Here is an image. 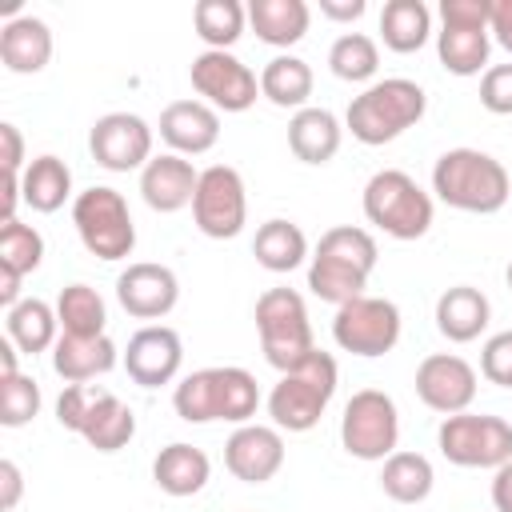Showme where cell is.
<instances>
[{
    "instance_id": "6da1fadb",
    "label": "cell",
    "mask_w": 512,
    "mask_h": 512,
    "mask_svg": "<svg viewBox=\"0 0 512 512\" xmlns=\"http://www.w3.org/2000/svg\"><path fill=\"white\" fill-rule=\"evenodd\" d=\"M376 260H380V248L368 228L336 224L316 240V248L308 256V288L320 300L340 308V304L364 296L368 276L376 272Z\"/></svg>"
},
{
    "instance_id": "7a4b0ae2",
    "label": "cell",
    "mask_w": 512,
    "mask_h": 512,
    "mask_svg": "<svg viewBox=\"0 0 512 512\" xmlns=\"http://www.w3.org/2000/svg\"><path fill=\"white\" fill-rule=\"evenodd\" d=\"M172 408L184 424L228 420V424L240 428V424H252V416L260 408V384L248 368H236V364L196 368L176 384Z\"/></svg>"
},
{
    "instance_id": "3957f363",
    "label": "cell",
    "mask_w": 512,
    "mask_h": 512,
    "mask_svg": "<svg viewBox=\"0 0 512 512\" xmlns=\"http://www.w3.org/2000/svg\"><path fill=\"white\" fill-rule=\"evenodd\" d=\"M432 192L440 204L472 216H492L512 196L508 168L480 148H448L432 168Z\"/></svg>"
},
{
    "instance_id": "277c9868",
    "label": "cell",
    "mask_w": 512,
    "mask_h": 512,
    "mask_svg": "<svg viewBox=\"0 0 512 512\" xmlns=\"http://www.w3.org/2000/svg\"><path fill=\"white\" fill-rule=\"evenodd\" d=\"M424 108H428V96L416 80L388 76V80L368 84L360 96H352V104L344 112V128L360 144L376 148V144H388V140L404 136L412 124H420Z\"/></svg>"
},
{
    "instance_id": "5b68a950",
    "label": "cell",
    "mask_w": 512,
    "mask_h": 512,
    "mask_svg": "<svg viewBox=\"0 0 512 512\" xmlns=\"http://www.w3.org/2000/svg\"><path fill=\"white\" fill-rule=\"evenodd\" d=\"M336 380H340V368H336L332 352H320V348L308 360H300L296 368L280 372V380L268 392L272 424L280 432H312L336 396Z\"/></svg>"
},
{
    "instance_id": "8992f818",
    "label": "cell",
    "mask_w": 512,
    "mask_h": 512,
    "mask_svg": "<svg viewBox=\"0 0 512 512\" xmlns=\"http://www.w3.org/2000/svg\"><path fill=\"white\" fill-rule=\"evenodd\" d=\"M364 220L392 240H420L432 228V196L400 168H380L364 184Z\"/></svg>"
},
{
    "instance_id": "52a82bcc",
    "label": "cell",
    "mask_w": 512,
    "mask_h": 512,
    "mask_svg": "<svg viewBox=\"0 0 512 512\" xmlns=\"http://www.w3.org/2000/svg\"><path fill=\"white\" fill-rule=\"evenodd\" d=\"M256 332H260V352L276 372L296 368L316 352L312 324L304 296L296 288H268L256 300Z\"/></svg>"
},
{
    "instance_id": "ba28073f",
    "label": "cell",
    "mask_w": 512,
    "mask_h": 512,
    "mask_svg": "<svg viewBox=\"0 0 512 512\" xmlns=\"http://www.w3.org/2000/svg\"><path fill=\"white\" fill-rule=\"evenodd\" d=\"M72 224H76L80 244L96 260H128L136 248V224H132L128 200L108 184H92V188L76 192Z\"/></svg>"
},
{
    "instance_id": "9c48e42d",
    "label": "cell",
    "mask_w": 512,
    "mask_h": 512,
    "mask_svg": "<svg viewBox=\"0 0 512 512\" xmlns=\"http://www.w3.org/2000/svg\"><path fill=\"white\" fill-rule=\"evenodd\" d=\"M440 456L456 468H500L512 460V424L488 412H456L444 416L436 432Z\"/></svg>"
},
{
    "instance_id": "30bf717a",
    "label": "cell",
    "mask_w": 512,
    "mask_h": 512,
    "mask_svg": "<svg viewBox=\"0 0 512 512\" xmlns=\"http://www.w3.org/2000/svg\"><path fill=\"white\" fill-rule=\"evenodd\" d=\"M400 440V412L396 400L380 388H360L344 404L340 416V444L356 460H388Z\"/></svg>"
},
{
    "instance_id": "8fae6325",
    "label": "cell",
    "mask_w": 512,
    "mask_h": 512,
    "mask_svg": "<svg viewBox=\"0 0 512 512\" xmlns=\"http://www.w3.org/2000/svg\"><path fill=\"white\" fill-rule=\"evenodd\" d=\"M332 340L352 356H384L400 340V308L384 296H356L336 308Z\"/></svg>"
},
{
    "instance_id": "7c38bea8",
    "label": "cell",
    "mask_w": 512,
    "mask_h": 512,
    "mask_svg": "<svg viewBox=\"0 0 512 512\" xmlns=\"http://www.w3.org/2000/svg\"><path fill=\"white\" fill-rule=\"evenodd\" d=\"M192 220L208 240H232L244 232L248 196H244V180L236 168L212 164L200 172V184L192 196Z\"/></svg>"
},
{
    "instance_id": "4fadbf2b",
    "label": "cell",
    "mask_w": 512,
    "mask_h": 512,
    "mask_svg": "<svg viewBox=\"0 0 512 512\" xmlns=\"http://www.w3.org/2000/svg\"><path fill=\"white\" fill-rule=\"evenodd\" d=\"M192 88L204 104H212L216 112H248L260 96V76L232 52H212L204 48L200 56H192Z\"/></svg>"
},
{
    "instance_id": "5bb4252c",
    "label": "cell",
    "mask_w": 512,
    "mask_h": 512,
    "mask_svg": "<svg viewBox=\"0 0 512 512\" xmlns=\"http://www.w3.org/2000/svg\"><path fill=\"white\" fill-rule=\"evenodd\" d=\"M92 160L108 172H132L152 160V128L136 112H104L88 132Z\"/></svg>"
},
{
    "instance_id": "9a60e30c",
    "label": "cell",
    "mask_w": 512,
    "mask_h": 512,
    "mask_svg": "<svg viewBox=\"0 0 512 512\" xmlns=\"http://www.w3.org/2000/svg\"><path fill=\"white\" fill-rule=\"evenodd\" d=\"M476 384V368L456 352H432L416 368V396L440 416L468 412V404L476 400Z\"/></svg>"
},
{
    "instance_id": "2e32d148",
    "label": "cell",
    "mask_w": 512,
    "mask_h": 512,
    "mask_svg": "<svg viewBox=\"0 0 512 512\" xmlns=\"http://www.w3.org/2000/svg\"><path fill=\"white\" fill-rule=\"evenodd\" d=\"M116 300L128 316L136 320H160L176 308L180 300V280L168 264H152V260H136L116 276Z\"/></svg>"
},
{
    "instance_id": "e0dca14e",
    "label": "cell",
    "mask_w": 512,
    "mask_h": 512,
    "mask_svg": "<svg viewBox=\"0 0 512 512\" xmlns=\"http://www.w3.org/2000/svg\"><path fill=\"white\" fill-rule=\"evenodd\" d=\"M224 468L244 484H268L284 468V436L276 424H240L224 440Z\"/></svg>"
},
{
    "instance_id": "ac0fdd59",
    "label": "cell",
    "mask_w": 512,
    "mask_h": 512,
    "mask_svg": "<svg viewBox=\"0 0 512 512\" xmlns=\"http://www.w3.org/2000/svg\"><path fill=\"white\" fill-rule=\"evenodd\" d=\"M184 360V344L176 336V328L168 324H148L140 332H132L128 348H124V372L140 384V388H160L172 384Z\"/></svg>"
},
{
    "instance_id": "d6986e66",
    "label": "cell",
    "mask_w": 512,
    "mask_h": 512,
    "mask_svg": "<svg viewBox=\"0 0 512 512\" xmlns=\"http://www.w3.org/2000/svg\"><path fill=\"white\" fill-rule=\"evenodd\" d=\"M196 184H200V172L192 168L188 156H176V152H160L140 168V196L152 212H164V216L188 208L196 196Z\"/></svg>"
},
{
    "instance_id": "ffe728a7",
    "label": "cell",
    "mask_w": 512,
    "mask_h": 512,
    "mask_svg": "<svg viewBox=\"0 0 512 512\" xmlns=\"http://www.w3.org/2000/svg\"><path fill=\"white\" fill-rule=\"evenodd\" d=\"M160 140L176 156H200L220 140V112L204 100H172L160 112Z\"/></svg>"
},
{
    "instance_id": "44dd1931",
    "label": "cell",
    "mask_w": 512,
    "mask_h": 512,
    "mask_svg": "<svg viewBox=\"0 0 512 512\" xmlns=\"http://www.w3.org/2000/svg\"><path fill=\"white\" fill-rule=\"evenodd\" d=\"M0 60L16 76H36L52 60V32L40 16H12L0 28Z\"/></svg>"
},
{
    "instance_id": "7402d4cb",
    "label": "cell",
    "mask_w": 512,
    "mask_h": 512,
    "mask_svg": "<svg viewBox=\"0 0 512 512\" xmlns=\"http://www.w3.org/2000/svg\"><path fill=\"white\" fill-rule=\"evenodd\" d=\"M120 364V348L108 336H64L52 348V368L68 384H88Z\"/></svg>"
},
{
    "instance_id": "603a6c76",
    "label": "cell",
    "mask_w": 512,
    "mask_h": 512,
    "mask_svg": "<svg viewBox=\"0 0 512 512\" xmlns=\"http://www.w3.org/2000/svg\"><path fill=\"white\" fill-rule=\"evenodd\" d=\"M488 320H492V304H488V296H484L480 288H472V284H456V288L440 292V300H436V328H440V336L452 340V344L476 340V336L488 328Z\"/></svg>"
},
{
    "instance_id": "cb8c5ba5",
    "label": "cell",
    "mask_w": 512,
    "mask_h": 512,
    "mask_svg": "<svg viewBox=\"0 0 512 512\" xmlns=\"http://www.w3.org/2000/svg\"><path fill=\"white\" fill-rule=\"evenodd\" d=\"M340 140H344V128L328 108L308 104V108L292 112V120H288V148L304 164H328L340 152Z\"/></svg>"
},
{
    "instance_id": "d4e9b609",
    "label": "cell",
    "mask_w": 512,
    "mask_h": 512,
    "mask_svg": "<svg viewBox=\"0 0 512 512\" xmlns=\"http://www.w3.org/2000/svg\"><path fill=\"white\" fill-rule=\"evenodd\" d=\"M208 476H212L208 456H204L200 448L184 444V440L160 448L156 460H152V480H156V488L168 492V496H176V500L196 496V492L208 484Z\"/></svg>"
},
{
    "instance_id": "484cf974",
    "label": "cell",
    "mask_w": 512,
    "mask_h": 512,
    "mask_svg": "<svg viewBox=\"0 0 512 512\" xmlns=\"http://www.w3.org/2000/svg\"><path fill=\"white\" fill-rule=\"evenodd\" d=\"M312 20V8L304 0H252L248 4V24L252 32L272 44V48H292L304 40Z\"/></svg>"
},
{
    "instance_id": "4316f807",
    "label": "cell",
    "mask_w": 512,
    "mask_h": 512,
    "mask_svg": "<svg viewBox=\"0 0 512 512\" xmlns=\"http://www.w3.org/2000/svg\"><path fill=\"white\" fill-rule=\"evenodd\" d=\"M80 436H84L96 452H120V448L136 436V416H132V408H128L116 392L96 388V400H92V408H88V416H84Z\"/></svg>"
},
{
    "instance_id": "83f0119b",
    "label": "cell",
    "mask_w": 512,
    "mask_h": 512,
    "mask_svg": "<svg viewBox=\"0 0 512 512\" xmlns=\"http://www.w3.org/2000/svg\"><path fill=\"white\" fill-rule=\"evenodd\" d=\"M20 196L32 212H60L72 196V168L52 152L28 160V168L20 172Z\"/></svg>"
},
{
    "instance_id": "f1b7e54d",
    "label": "cell",
    "mask_w": 512,
    "mask_h": 512,
    "mask_svg": "<svg viewBox=\"0 0 512 512\" xmlns=\"http://www.w3.org/2000/svg\"><path fill=\"white\" fill-rule=\"evenodd\" d=\"M432 36V12L424 0H388L380 8V40L384 48L408 56L420 52Z\"/></svg>"
},
{
    "instance_id": "f546056e",
    "label": "cell",
    "mask_w": 512,
    "mask_h": 512,
    "mask_svg": "<svg viewBox=\"0 0 512 512\" xmlns=\"http://www.w3.org/2000/svg\"><path fill=\"white\" fill-rule=\"evenodd\" d=\"M260 96L272 100L276 108H308V96H312V68L308 60L292 56V52H280L272 56L264 68H260Z\"/></svg>"
},
{
    "instance_id": "4dcf8cb0",
    "label": "cell",
    "mask_w": 512,
    "mask_h": 512,
    "mask_svg": "<svg viewBox=\"0 0 512 512\" xmlns=\"http://www.w3.org/2000/svg\"><path fill=\"white\" fill-rule=\"evenodd\" d=\"M4 328H8V340L24 352V356H36V352H48L56 348V332H60V320H56V308H48L44 300L36 296H24L16 308L4 312Z\"/></svg>"
},
{
    "instance_id": "1f68e13d",
    "label": "cell",
    "mask_w": 512,
    "mask_h": 512,
    "mask_svg": "<svg viewBox=\"0 0 512 512\" xmlns=\"http://www.w3.org/2000/svg\"><path fill=\"white\" fill-rule=\"evenodd\" d=\"M488 52H492V32L488 28H460L444 24L436 32V56L452 76H480L488 72Z\"/></svg>"
},
{
    "instance_id": "d6a6232c",
    "label": "cell",
    "mask_w": 512,
    "mask_h": 512,
    "mask_svg": "<svg viewBox=\"0 0 512 512\" xmlns=\"http://www.w3.org/2000/svg\"><path fill=\"white\" fill-rule=\"evenodd\" d=\"M252 256L260 268L268 272H292L308 260V236L300 232V224L292 220H264L256 228V240H252Z\"/></svg>"
},
{
    "instance_id": "836d02e7",
    "label": "cell",
    "mask_w": 512,
    "mask_h": 512,
    "mask_svg": "<svg viewBox=\"0 0 512 512\" xmlns=\"http://www.w3.org/2000/svg\"><path fill=\"white\" fill-rule=\"evenodd\" d=\"M432 484H436V472H432L428 456H420V452H400L396 448L384 460V468H380V488L396 504H420V500H428L432 496Z\"/></svg>"
},
{
    "instance_id": "e575fe53",
    "label": "cell",
    "mask_w": 512,
    "mask_h": 512,
    "mask_svg": "<svg viewBox=\"0 0 512 512\" xmlns=\"http://www.w3.org/2000/svg\"><path fill=\"white\" fill-rule=\"evenodd\" d=\"M244 20H248V8L240 0H200L192 8V28L212 52H228L244 36Z\"/></svg>"
},
{
    "instance_id": "d590c367",
    "label": "cell",
    "mask_w": 512,
    "mask_h": 512,
    "mask_svg": "<svg viewBox=\"0 0 512 512\" xmlns=\"http://www.w3.org/2000/svg\"><path fill=\"white\" fill-rule=\"evenodd\" d=\"M56 320H60V332H64V336H104L108 308H104V300H100L96 288H88V284H68V288L56 296Z\"/></svg>"
},
{
    "instance_id": "8d00e7d4",
    "label": "cell",
    "mask_w": 512,
    "mask_h": 512,
    "mask_svg": "<svg viewBox=\"0 0 512 512\" xmlns=\"http://www.w3.org/2000/svg\"><path fill=\"white\" fill-rule=\"evenodd\" d=\"M328 68H332L336 80L364 84V80H372L376 68H380V48H376V40L364 36V32H344V36H336L332 48H328Z\"/></svg>"
},
{
    "instance_id": "74e56055",
    "label": "cell",
    "mask_w": 512,
    "mask_h": 512,
    "mask_svg": "<svg viewBox=\"0 0 512 512\" xmlns=\"http://www.w3.org/2000/svg\"><path fill=\"white\" fill-rule=\"evenodd\" d=\"M40 260H44V236L32 224L4 220L0 224V268H8L16 276H28V272L40 268Z\"/></svg>"
},
{
    "instance_id": "f35d334b",
    "label": "cell",
    "mask_w": 512,
    "mask_h": 512,
    "mask_svg": "<svg viewBox=\"0 0 512 512\" xmlns=\"http://www.w3.org/2000/svg\"><path fill=\"white\" fill-rule=\"evenodd\" d=\"M32 416H40V384L24 372L0 376V424L24 428Z\"/></svg>"
},
{
    "instance_id": "ab89813d",
    "label": "cell",
    "mask_w": 512,
    "mask_h": 512,
    "mask_svg": "<svg viewBox=\"0 0 512 512\" xmlns=\"http://www.w3.org/2000/svg\"><path fill=\"white\" fill-rule=\"evenodd\" d=\"M480 376L496 388H512V328L496 332L480 348Z\"/></svg>"
},
{
    "instance_id": "60d3db41",
    "label": "cell",
    "mask_w": 512,
    "mask_h": 512,
    "mask_svg": "<svg viewBox=\"0 0 512 512\" xmlns=\"http://www.w3.org/2000/svg\"><path fill=\"white\" fill-rule=\"evenodd\" d=\"M480 104L492 116H512V64H488L480 76Z\"/></svg>"
},
{
    "instance_id": "b9f144b4",
    "label": "cell",
    "mask_w": 512,
    "mask_h": 512,
    "mask_svg": "<svg viewBox=\"0 0 512 512\" xmlns=\"http://www.w3.org/2000/svg\"><path fill=\"white\" fill-rule=\"evenodd\" d=\"M92 400H96V388H92V384H68V388L60 392V400H56V420H60V428H68V432L80 436Z\"/></svg>"
},
{
    "instance_id": "7bdbcfd3",
    "label": "cell",
    "mask_w": 512,
    "mask_h": 512,
    "mask_svg": "<svg viewBox=\"0 0 512 512\" xmlns=\"http://www.w3.org/2000/svg\"><path fill=\"white\" fill-rule=\"evenodd\" d=\"M440 20L460 28H488L492 0H440Z\"/></svg>"
},
{
    "instance_id": "ee69618b",
    "label": "cell",
    "mask_w": 512,
    "mask_h": 512,
    "mask_svg": "<svg viewBox=\"0 0 512 512\" xmlns=\"http://www.w3.org/2000/svg\"><path fill=\"white\" fill-rule=\"evenodd\" d=\"M0 144H4V152H0V160H4V176H20L28 164H24V136H20V128L16 124H0Z\"/></svg>"
},
{
    "instance_id": "f6af8a7d",
    "label": "cell",
    "mask_w": 512,
    "mask_h": 512,
    "mask_svg": "<svg viewBox=\"0 0 512 512\" xmlns=\"http://www.w3.org/2000/svg\"><path fill=\"white\" fill-rule=\"evenodd\" d=\"M20 492H24V476L12 460H0V508L12 512L20 504Z\"/></svg>"
},
{
    "instance_id": "bcb514c9",
    "label": "cell",
    "mask_w": 512,
    "mask_h": 512,
    "mask_svg": "<svg viewBox=\"0 0 512 512\" xmlns=\"http://www.w3.org/2000/svg\"><path fill=\"white\" fill-rule=\"evenodd\" d=\"M488 32L500 48L512 52V0H492V20H488Z\"/></svg>"
},
{
    "instance_id": "7dc6e473",
    "label": "cell",
    "mask_w": 512,
    "mask_h": 512,
    "mask_svg": "<svg viewBox=\"0 0 512 512\" xmlns=\"http://www.w3.org/2000/svg\"><path fill=\"white\" fill-rule=\"evenodd\" d=\"M492 508L496 512H512V460L496 468L492 476Z\"/></svg>"
},
{
    "instance_id": "c3c4849f",
    "label": "cell",
    "mask_w": 512,
    "mask_h": 512,
    "mask_svg": "<svg viewBox=\"0 0 512 512\" xmlns=\"http://www.w3.org/2000/svg\"><path fill=\"white\" fill-rule=\"evenodd\" d=\"M364 0H320V16L328 20H360L364 16Z\"/></svg>"
},
{
    "instance_id": "681fc988",
    "label": "cell",
    "mask_w": 512,
    "mask_h": 512,
    "mask_svg": "<svg viewBox=\"0 0 512 512\" xmlns=\"http://www.w3.org/2000/svg\"><path fill=\"white\" fill-rule=\"evenodd\" d=\"M20 280L24 276H16V272H8V268H0V304H4V312L8 308H16L24 296H20Z\"/></svg>"
},
{
    "instance_id": "f907efd6",
    "label": "cell",
    "mask_w": 512,
    "mask_h": 512,
    "mask_svg": "<svg viewBox=\"0 0 512 512\" xmlns=\"http://www.w3.org/2000/svg\"><path fill=\"white\" fill-rule=\"evenodd\" d=\"M16 356H20V348L12 344V340H4L0 344V376H16L20 368H16Z\"/></svg>"
},
{
    "instance_id": "816d5d0a",
    "label": "cell",
    "mask_w": 512,
    "mask_h": 512,
    "mask_svg": "<svg viewBox=\"0 0 512 512\" xmlns=\"http://www.w3.org/2000/svg\"><path fill=\"white\" fill-rule=\"evenodd\" d=\"M504 280H508V288H512V260H508V272H504Z\"/></svg>"
}]
</instances>
